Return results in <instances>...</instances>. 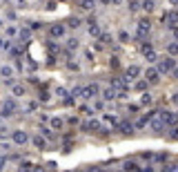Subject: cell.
Returning <instances> with one entry per match:
<instances>
[{
    "mask_svg": "<svg viewBox=\"0 0 178 172\" xmlns=\"http://www.w3.org/2000/svg\"><path fill=\"white\" fill-rule=\"evenodd\" d=\"M172 139H174V141H176V139H178V128H176V130H174V134H172Z\"/></svg>",
    "mask_w": 178,
    "mask_h": 172,
    "instance_id": "obj_38",
    "label": "cell"
},
{
    "mask_svg": "<svg viewBox=\"0 0 178 172\" xmlns=\"http://www.w3.org/2000/svg\"><path fill=\"white\" fill-rule=\"evenodd\" d=\"M0 49H9V40H0Z\"/></svg>",
    "mask_w": 178,
    "mask_h": 172,
    "instance_id": "obj_32",
    "label": "cell"
},
{
    "mask_svg": "<svg viewBox=\"0 0 178 172\" xmlns=\"http://www.w3.org/2000/svg\"><path fill=\"white\" fill-rule=\"evenodd\" d=\"M89 25H91V27H89V34H91V36H100V27L93 23V20H91Z\"/></svg>",
    "mask_w": 178,
    "mask_h": 172,
    "instance_id": "obj_16",
    "label": "cell"
},
{
    "mask_svg": "<svg viewBox=\"0 0 178 172\" xmlns=\"http://www.w3.org/2000/svg\"><path fill=\"white\" fill-rule=\"evenodd\" d=\"M149 34V20H140L138 23V29H136V36L138 38H145Z\"/></svg>",
    "mask_w": 178,
    "mask_h": 172,
    "instance_id": "obj_7",
    "label": "cell"
},
{
    "mask_svg": "<svg viewBox=\"0 0 178 172\" xmlns=\"http://www.w3.org/2000/svg\"><path fill=\"white\" fill-rule=\"evenodd\" d=\"M87 2H96V0H87Z\"/></svg>",
    "mask_w": 178,
    "mask_h": 172,
    "instance_id": "obj_45",
    "label": "cell"
},
{
    "mask_svg": "<svg viewBox=\"0 0 178 172\" xmlns=\"http://www.w3.org/2000/svg\"><path fill=\"white\" fill-rule=\"evenodd\" d=\"M11 139H14V143H16V145H25V143L29 141V136H27L22 130H16L14 134H11Z\"/></svg>",
    "mask_w": 178,
    "mask_h": 172,
    "instance_id": "obj_5",
    "label": "cell"
},
{
    "mask_svg": "<svg viewBox=\"0 0 178 172\" xmlns=\"http://www.w3.org/2000/svg\"><path fill=\"white\" fill-rule=\"evenodd\" d=\"M0 2H2V0H0Z\"/></svg>",
    "mask_w": 178,
    "mask_h": 172,
    "instance_id": "obj_47",
    "label": "cell"
},
{
    "mask_svg": "<svg viewBox=\"0 0 178 172\" xmlns=\"http://www.w3.org/2000/svg\"><path fill=\"white\" fill-rule=\"evenodd\" d=\"M34 172H45V168H36V170H34Z\"/></svg>",
    "mask_w": 178,
    "mask_h": 172,
    "instance_id": "obj_42",
    "label": "cell"
},
{
    "mask_svg": "<svg viewBox=\"0 0 178 172\" xmlns=\"http://www.w3.org/2000/svg\"><path fill=\"white\" fill-rule=\"evenodd\" d=\"M138 170V166L134 163V161H127V163H125V172H136Z\"/></svg>",
    "mask_w": 178,
    "mask_h": 172,
    "instance_id": "obj_18",
    "label": "cell"
},
{
    "mask_svg": "<svg viewBox=\"0 0 178 172\" xmlns=\"http://www.w3.org/2000/svg\"><path fill=\"white\" fill-rule=\"evenodd\" d=\"M5 168H7V159H5V157H0V172H2Z\"/></svg>",
    "mask_w": 178,
    "mask_h": 172,
    "instance_id": "obj_29",
    "label": "cell"
},
{
    "mask_svg": "<svg viewBox=\"0 0 178 172\" xmlns=\"http://www.w3.org/2000/svg\"><path fill=\"white\" fill-rule=\"evenodd\" d=\"M174 67H176V61H174V58H163L160 63H158V74L174 72Z\"/></svg>",
    "mask_w": 178,
    "mask_h": 172,
    "instance_id": "obj_1",
    "label": "cell"
},
{
    "mask_svg": "<svg viewBox=\"0 0 178 172\" xmlns=\"http://www.w3.org/2000/svg\"><path fill=\"white\" fill-rule=\"evenodd\" d=\"M40 132H42V134H45L47 139H53V132H51V130H47V128H42Z\"/></svg>",
    "mask_w": 178,
    "mask_h": 172,
    "instance_id": "obj_28",
    "label": "cell"
},
{
    "mask_svg": "<svg viewBox=\"0 0 178 172\" xmlns=\"http://www.w3.org/2000/svg\"><path fill=\"white\" fill-rule=\"evenodd\" d=\"M0 27H2V23H0Z\"/></svg>",
    "mask_w": 178,
    "mask_h": 172,
    "instance_id": "obj_46",
    "label": "cell"
},
{
    "mask_svg": "<svg viewBox=\"0 0 178 172\" xmlns=\"http://www.w3.org/2000/svg\"><path fill=\"white\" fill-rule=\"evenodd\" d=\"M174 101H176V103H178V94H176V96H174Z\"/></svg>",
    "mask_w": 178,
    "mask_h": 172,
    "instance_id": "obj_44",
    "label": "cell"
},
{
    "mask_svg": "<svg viewBox=\"0 0 178 172\" xmlns=\"http://www.w3.org/2000/svg\"><path fill=\"white\" fill-rule=\"evenodd\" d=\"M98 96V85H87V87H82V99H93Z\"/></svg>",
    "mask_w": 178,
    "mask_h": 172,
    "instance_id": "obj_6",
    "label": "cell"
},
{
    "mask_svg": "<svg viewBox=\"0 0 178 172\" xmlns=\"http://www.w3.org/2000/svg\"><path fill=\"white\" fill-rule=\"evenodd\" d=\"M111 85H114L116 90H125V85H127V83H125L123 78H114V81H111Z\"/></svg>",
    "mask_w": 178,
    "mask_h": 172,
    "instance_id": "obj_15",
    "label": "cell"
},
{
    "mask_svg": "<svg viewBox=\"0 0 178 172\" xmlns=\"http://www.w3.org/2000/svg\"><path fill=\"white\" fill-rule=\"evenodd\" d=\"M69 47H71V49H73V47H78V40H76V38H71V40H69Z\"/></svg>",
    "mask_w": 178,
    "mask_h": 172,
    "instance_id": "obj_36",
    "label": "cell"
},
{
    "mask_svg": "<svg viewBox=\"0 0 178 172\" xmlns=\"http://www.w3.org/2000/svg\"><path fill=\"white\" fill-rule=\"evenodd\" d=\"M80 7H82V9H91V2H87V0H82V2H80Z\"/></svg>",
    "mask_w": 178,
    "mask_h": 172,
    "instance_id": "obj_33",
    "label": "cell"
},
{
    "mask_svg": "<svg viewBox=\"0 0 178 172\" xmlns=\"http://www.w3.org/2000/svg\"><path fill=\"white\" fill-rule=\"evenodd\" d=\"M145 87H147V81H138V83H136V90H140V92H143Z\"/></svg>",
    "mask_w": 178,
    "mask_h": 172,
    "instance_id": "obj_27",
    "label": "cell"
},
{
    "mask_svg": "<svg viewBox=\"0 0 178 172\" xmlns=\"http://www.w3.org/2000/svg\"><path fill=\"white\" fill-rule=\"evenodd\" d=\"M172 29H174V36L178 38V27H172Z\"/></svg>",
    "mask_w": 178,
    "mask_h": 172,
    "instance_id": "obj_40",
    "label": "cell"
},
{
    "mask_svg": "<svg viewBox=\"0 0 178 172\" xmlns=\"http://www.w3.org/2000/svg\"><path fill=\"white\" fill-rule=\"evenodd\" d=\"M167 52H169L172 56H176L178 54V43H169V45H167Z\"/></svg>",
    "mask_w": 178,
    "mask_h": 172,
    "instance_id": "obj_19",
    "label": "cell"
},
{
    "mask_svg": "<svg viewBox=\"0 0 178 172\" xmlns=\"http://www.w3.org/2000/svg\"><path fill=\"white\" fill-rule=\"evenodd\" d=\"M149 123H152V130H154V132H163V128H165V123H163V119H160V114H156V112H154V116L149 119Z\"/></svg>",
    "mask_w": 178,
    "mask_h": 172,
    "instance_id": "obj_3",
    "label": "cell"
},
{
    "mask_svg": "<svg viewBox=\"0 0 178 172\" xmlns=\"http://www.w3.org/2000/svg\"><path fill=\"white\" fill-rule=\"evenodd\" d=\"M56 94H58V96H67V90H62V87H58V92H56Z\"/></svg>",
    "mask_w": 178,
    "mask_h": 172,
    "instance_id": "obj_35",
    "label": "cell"
},
{
    "mask_svg": "<svg viewBox=\"0 0 178 172\" xmlns=\"http://www.w3.org/2000/svg\"><path fill=\"white\" fill-rule=\"evenodd\" d=\"M29 34H31L29 29H22V31H20V38H29Z\"/></svg>",
    "mask_w": 178,
    "mask_h": 172,
    "instance_id": "obj_34",
    "label": "cell"
},
{
    "mask_svg": "<svg viewBox=\"0 0 178 172\" xmlns=\"http://www.w3.org/2000/svg\"><path fill=\"white\" fill-rule=\"evenodd\" d=\"M138 76H140V67H138V65L127 67V78H138Z\"/></svg>",
    "mask_w": 178,
    "mask_h": 172,
    "instance_id": "obj_10",
    "label": "cell"
},
{
    "mask_svg": "<svg viewBox=\"0 0 178 172\" xmlns=\"http://www.w3.org/2000/svg\"><path fill=\"white\" fill-rule=\"evenodd\" d=\"M169 2H174V5H178V0H169Z\"/></svg>",
    "mask_w": 178,
    "mask_h": 172,
    "instance_id": "obj_43",
    "label": "cell"
},
{
    "mask_svg": "<svg viewBox=\"0 0 178 172\" xmlns=\"http://www.w3.org/2000/svg\"><path fill=\"white\" fill-rule=\"evenodd\" d=\"M143 172H154V168H152V166H147V168H145Z\"/></svg>",
    "mask_w": 178,
    "mask_h": 172,
    "instance_id": "obj_39",
    "label": "cell"
},
{
    "mask_svg": "<svg viewBox=\"0 0 178 172\" xmlns=\"http://www.w3.org/2000/svg\"><path fill=\"white\" fill-rule=\"evenodd\" d=\"M102 99H105V101H114L116 99V92L111 90V87H107L105 92H102Z\"/></svg>",
    "mask_w": 178,
    "mask_h": 172,
    "instance_id": "obj_13",
    "label": "cell"
},
{
    "mask_svg": "<svg viewBox=\"0 0 178 172\" xmlns=\"http://www.w3.org/2000/svg\"><path fill=\"white\" fill-rule=\"evenodd\" d=\"M0 76H2V78H5L7 83H11V76H14V69H11V67H5V65H2V67H0Z\"/></svg>",
    "mask_w": 178,
    "mask_h": 172,
    "instance_id": "obj_9",
    "label": "cell"
},
{
    "mask_svg": "<svg viewBox=\"0 0 178 172\" xmlns=\"http://www.w3.org/2000/svg\"><path fill=\"white\" fill-rule=\"evenodd\" d=\"M31 163H20V168H18V170H20V172H31Z\"/></svg>",
    "mask_w": 178,
    "mask_h": 172,
    "instance_id": "obj_23",
    "label": "cell"
},
{
    "mask_svg": "<svg viewBox=\"0 0 178 172\" xmlns=\"http://www.w3.org/2000/svg\"><path fill=\"white\" fill-rule=\"evenodd\" d=\"M14 112H16V103H14V101H5V103H2V112H0V116L9 119V116H14Z\"/></svg>",
    "mask_w": 178,
    "mask_h": 172,
    "instance_id": "obj_2",
    "label": "cell"
},
{
    "mask_svg": "<svg viewBox=\"0 0 178 172\" xmlns=\"http://www.w3.org/2000/svg\"><path fill=\"white\" fill-rule=\"evenodd\" d=\"M143 9H145V11H152V9H154V0H145V2H143Z\"/></svg>",
    "mask_w": 178,
    "mask_h": 172,
    "instance_id": "obj_22",
    "label": "cell"
},
{
    "mask_svg": "<svg viewBox=\"0 0 178 172\" xmlns=\"http://www.w3.org/2000/svg\"><path fill=\"white\" fill-rule=\"evenodd\" d=\"M105 121L107 123H118V119L114 116V114H105Z\"/></svg>",
    "mask_w": 178,
    "mask_h": 172,
    "instance_id": "obj_25",
    "label": "cell"
},
{
    "mask_svg": "<svg viewBox=\"0 0 178 172\" xmlns=\"http://www.w3.org/2000/svg\"><path fill=\"white\" fill-rule=\"evenodd\" d=\"M118 38L125 43V40H129V34H127V31H120V36H118Z\"/></svg>",
    "mask_w": 178,
    "mask_h": 172,
    "instance_id": "obj_30",
    "label": "cell"
},
{
    "mask_svg": "<svg viewBox=\"0 0 178 172\" xmlns=\"http://www.w3.org/2000/svg\"><path fill=\"white\" fill-rule=\"evenodd\" d=\"M51 128L60 130V128H62V119H58V116H56V119H51Z\"/></svg>",
    "mask_w": 178,
    "mask_h": 172,
    "instance_id": "obj_21",
    "label": "cell"
},
{
    "mask_svg": "<svg viewBox=\"0 0 178 172\" xmlns=\"http://www.w3.org/2000/svg\"><path fill=\"white\" fill-rule=\"evenodd\" d=\"M51 36H53V38H62V36H65V27H62V25H53V27H51Z\"/></svg>",
    "mask_w": 178,
    "mask_h": 172,
    "instance_id": "obj_11",
    "label": "cell"
},
{
    "mask_svg": "<svg viewBox=\"0 0 178 172\" xmlns=\"http://www.w3.org/2000/svg\"><path fill=\"white\" fill-rule=\"evenodd\" d=\"M165 172H178V166H169V168H167Z\"/></svg>",
    "mask_w": 178,
    "mask_h": 172,
    "instance_id": "obj_37",
    "label": "cell"
},
{
    "mask_svg": "<svg viewBox=\"0 0 178 172\" xmlns=\"http://www.w3.org/2000/svg\"><path fill=\"white\" fill-rule=\"evenodd\" d=\"M160 119H163L165 125H176V114H172V112H163Z\"/></svg>",
    "mask_w": 178,
    "mask_h": 172,
    "instance_id": "obj_8",
    "label": "cell"
},
{
    "mask_svg": "<svg viewBox=\"0 0 178 172\" xmlns=\"http://www.w3.org/2000/svg\"><path fill=\"white\" fill-rule=\"evenodd\" d=\"M140 103H143V105H149V103H152V96H149V94H143V99H140Z\"/></svg>",
    "mask_w": 178,
    "mask_h": 172,
    "instance_id": "obj_26",
    "label": "cell"
},
{
    "mask_svg": "<svg viewBox=\"0 0 178 172\" xmlns=\"http://www.w3.org/2000/svg\"><path fill=\"white\" fill-rule=\"evenodd\" d=\"M174 78H178V67H174Z\"/></svg>",
    "mask_w": 178,
    "mask_h": 172,
    "instance_id": "obj_41",
    "label": "cell"
},
{
    "mask_svg": "<svg viewBox=\"0 0 178 172\" xmlns=\"http://www.w3.org/2000/svg\"><path fill=\"white\" fill-rule=\"evenodd\" d=\"M11 92L16 94V96H22V94H25V87H22V85H14Z\"/></svg>",
    "mask_w": 178,
    "mask_h": 172,
    "instance_id": "obj_20",
    "label": "cell"
},
{
    "mask_svg": "<svg viewBox=\"0 0 178 172\" xmlns=\"http://www.w3.org/2000/svg\"><path fill=\"white\" fill-rule=\"evenodd\" d=\"M120 130H123L125 134H132V132H134V125H132V123H120Z\"/></svg>",
    "mask_w": 178,
    "mask_h": 172,
    "instance_id": "obj_17",
    "label": "cell"
},
{
    "mask_svg": "<svg viewBox=\"0 0 178 172\" xmlns=\"http://www.w3.org/2000/svg\"><path fill=\"white\" fill-rule=\"evenodd\" d=\"M163 23L172 25V27H178V11H167V14H163Z\"/></svg>",
    "mask_w": 178,
    "mask_h": 172,
    "instance_id": "obj_4",
    "label": "cell"
},
{
    "mask_svg": "<svg viewBox=\"0 0 178 172\" xmlns=\"http://www.w3.org/2000/svg\"><path fill=\"white\" fill-rule=\"evenodd\" d=\"M31 141H34V145H36V148H40V150H42V148L47 145V141H45V139H42L40 134H38V136H34Z\"/></svg>",
    "mask_w": 178,
    "mask_h": 172,
    "instance_id": "obj_14",
    "label": "cell"
},
{
    "mask_svg": "<svg viewBox=\"0 0 178 172\" xmlns=\"http://www.w3.org/2000/svg\"><path fill=\"white\" fill-rule=\"evenodd\" d=\"M147 83H158V76H160V74H158V69H147Z\"/></svg>",
    "mask_w": 178,
    "mask_h": 172,
    "instance_id": "obj_12",
    "label": "cell"
},
{
    "mask_svg": "<svg viewBox=\"0 0 178 172\" xmlns=\"http://www.w3.org/2000/svg\"><path fill=\"white\" fill-rule=\"evenodd\" d=\"M71 94H73V96H82V87H73Z\"/></svg>",
    "mask_w": 178,
    "mask_h": 172,
    "instance_id": "obj_31",
    "label": "cell"
},
{
    "mask_svg": "<svg viewBox=\"0 0 178 172\" xmlns=\"http://www.w3.org/2000/svg\"><path fill=\"white\" fill-rule=\"evenodd\" d=\"M69 27H71V29H78V27H80V20H78V18H71V20H69Z\"/></svg>",
    "mask_w": 178,
    "mask_h": 172,
    "instance_id": "obj_24",
    "label": "cell"
}]
</instances>
